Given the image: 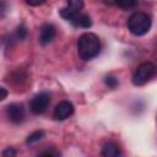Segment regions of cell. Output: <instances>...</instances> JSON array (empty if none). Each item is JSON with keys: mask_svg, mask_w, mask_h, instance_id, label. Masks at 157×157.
I'll return each instance as SVG.
<instances>
[{"mask_svg": "<svg viewBox=\"0 0 157 157\" xmlns=\"http://www.w3.org/2000/svg\"><path fill=\"white\" fill-rule=\"evenodd\" d=\"M121 151L118 144L115 142H107L102 147V156L103 157H120Z\"/></svg>", "mask_w": 157, "mask_h": 157, "instance_id": "10", "label": "cell"}, {"mask_svg": "<svg viewBox=\"0 0 157 157\" xmlns=\"http://www.w3.org/2000/svg\"><path fill=\"white\" fill-rule=\"evenodd\" d=\"M5 11H6V4L2 2V1H0V15L4 13Z\"/></svg>", "mask_w": 157, "mask_h": 157, "instance_id": "18", "label": "cell"}, {"mask_svg": "<svg viewBox=\"0 0 157 157\" xmlns=\"http://www.w3.org/2000/svg\"><path fill=\"white\" fill-rule=\"evenodd\" d=\"M104 82H105V85H107L109 88H117L118 85H119L118 80H117L115 77H113V76H107V77L104 78Z\"/></svg>", "mask_w": 157, "mask_h": 157, "instance_id": "13", "label": "cell"}, {"mask_svg": "<svg viewBox=\"0 0 157 157\" xmlns=\"http://www.w3.org/2000/svg\"><path fill=\"white\" fill-rule=\"evenodd\" d=\"M70 22L74 27H77V28H88L92 25V21L90 18V16L86 15V13H81V12L77 13L75 17H72L70 20Z\"/></svg>", "mask_w": 157, "mask_h": 157, "instance_id": "9", "label": "cell"}, {"mask_svg": "<svg viewBox=\"0 0 157 157\" xmlns=\"http://www.w3.org/2000/svg\"><path fill=\"white\" fill-rule=\"evenodd\" d=\"M37 157H60V152L56 148H47L42 151Z\"/></svg>", "mask_w": 157, "mask_h": 157, "instance_id": "12", "label": "cell"}, {"mask_svg": "<svg viewBox=\"0 0 157 157\" xmlns=\"http://www.w3.org/2000/svg\"><path fill=\"white\" fill-rule=\"evenodd\" d=\"M115 5L119 7H123V9H130V7H134L136 5V2L130 1V0H125V1H118V2H115Z\"/></svg>", "mask_w": 157, "mask_h": 157, "instance_id": "15", "label": "cell"}, {"mask_svg": "<svg viewBox=\"0 0 157 157\" xmlns=\"http://www.w3.org/2000/svg\"><path fill=\"white\" fill-rule=\"evenodd\" d=\"M83 7V2L81 0H71L60 10V16L67 21H70L72 17H75L77 13H80L81 9Z\"/></svg>", "mask_w": 157, "mask_h": 157, "instance_id": "6", "label": "cell"}, {"mask_svg": "<svg viewBox=\"0 0 157 157\" xmlns=\"http://www.w3.org/2000/svg\"><path fill=\"white\" fill-rule=\"evenodd\" d=\"M156 74V66L151 61H145L142 64H140L134 75H132V83L135 86H142L145 83H147Z\"/></svg>", "mask_w": 157, "mask_h": 157, "instance_id": "3", "label": "cell"}, {"mask_svg": "<svg viewBox=\"0 0 157 157\" xmlns=\"http://www.w3.org/2000/svg\"><path fill=\"white\" fill-rule=\"evenodd\" d=\"M26 36H27V29H26V27H25L23 25L18 26L17 29H16V38H17V39H23Z\"/></svg>", "mask_w": 157, "mask_h": 157, "instance_id": "14", "label": "cell"}, {"mask_svg": "<svg viewBox=\"0 0 157 157\" xmlns=\"http://www.w3.org/2000/svg\"><path fill=\"white\" fill-rule=\"evenodd\" d=\"M6 97H7V91H6L4 87H1V86H0V101L5 99Z\"/></svg>", "mask_w": 157, "mask_h": 157, "instance_id": "17", "label": "cell"}, {"mask_svg": "<svg viewBox=\"0 0 157 157\" xmlns=\"http://www.w3.org/2000/svg\"><path fill=\"white\" fill-rule=\"evenodd\" d=\"M28 5H42L44 4V1H27Z\"/></svg>", "mask_w": 157, "mask_h": 157, "instance_id": "19", "label": "cell"}, {"mask_svg": "<svg viewBox=\"0 0 157 157\" xmlns=\"http://www.w3.org/2000/svg\"><path fill=\"white\" fill-rule=\"evenodd\" d=\"M72 113H74V105H72V103L69 102V101H61L54 108L53 117L56 120H64V119L69 118L70 115H72Z\"/></svg>", "mask_w": 157, "mask_h": 157, "instance_id": "7", "label": "cell"}, {"mask_svg": "<svg viewBox=\"0 0 157 157\" xmlns=\"http://www.w3.org/2000/svg\"><path fill=\"white\" fill-rule=\"evenodd\" d=\"M50 103V93L49 92H39L37 93L31 103H29V109L34 114H42L47 110Z\"/></svg>", "mask_w": 157, "mask_h": 157, "instance_id": "4", "label": "cell"}, {"mask_svg": "<svg viewBox=\"0 0 157 157\" xmlns=\"http://www.w3.org/2000/svg\"><path fill=\"white\" fill-rule=\"evenodd\" d=\"M43 136H44V131L43 130H37L27 137V144H34V142L39 141L40 139H43Z\"/></svg>", "mask_w": 157, "mask_h": 157, "instance_id": "11", "label": "cell"}, {"mask_svg": "<svg viewBox=\"0 0 157 157\" xmlns=\"http://www.w3.org/2000/svg\"><path fill=\"white\" fill-rule=\"evenodd\" d=\"M6 117L13 124H20L25 119V108L21 103H11L6 107Z\"/></svg>", "mask_w": 157, "mask_h": 157, "instance_id": "5", "label": "cell"}, {"mask_svg": "<svg viewBox=\"0 0 157 157\" xmlns=\"http://www.w3.org/2000/svg\"><path fill=\"white\" fill-rule=\"evenodd\" d=\"M55 37V27L50 23H45L40 28V34H39V42L42 45H47L53 42Z\"/></svg>", "mask_w": 157, "mask_h": 157, "instance_id": "8", "label": "cell"}, {"mask_svg": "<svg viewBox=\"0 0 157 157\" xmlns=\"http://www.w3.org/2000/svg\"><path fill=\"white\" fill-rule=\"evenodd\" d=\"M101 50V42L99 38L94 33H83L80 36L77 40V53L78 56L83 60L93 59L98 55Z\"/></svg>", "mask_w": 157, "mask_h": 157, "instance_id": "1", "label": "cell"}, {"mask_svg": "<svg viewBox=\"0 0 157 157\" xmlns=\"http://www.w3.org/2000/svg\"><path fill=\"white\" fill-rule=\"evenodd\" d=\"M15 156H16V150L12 147H7L2 152V157H15Z\"/></svg>", "mask_w": 157, "mask_h": 157, "instance_id": "16", "label": "cell"}, {"mask_svg": "<svg viewBox=\"0 0 157 157\" xmlns=\"http://www.w3.org/2000/svg\"><path fill=\"white\" fill-rule=\"evenodd\" d=\"M151 17L145 12H135L130 16L128 21V27L130 32L135 36H144L151 28Z\"/></svg>", "mask_w": 157, "mask_h": 157, "instance_id": "2", "label": "cell"}]
</instances>
